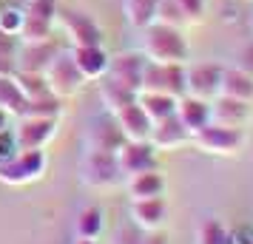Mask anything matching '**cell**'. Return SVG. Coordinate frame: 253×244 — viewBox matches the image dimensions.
Returning a JSON list of instances; mask_svg holds the SVG:
<instances>
[{"label": "cell", "mask_w": 253, "mask_h": 244, "mask_svg": "<svg viewBox=\"0 0 253 244\" xmlns=\"http://www.w3.org/2000/svg\"><path fill=\"white\" fill-rule=\"evenodd\" d=\"M142 54L151 63H165V66H188L191 46L182 37L179 29L165 23H151L142 29Z\"/></svg>", "instance_id": "6da1fadb"}, {"label": "cell", "mask_w": 253, "mask_h": 244, "mask_svg": "<svg viewBox=\"0 0 253 244\" xmlns=\"http://www.w3.org/2000/svg\"><path fill=\"white\" fill-rule=\"evenodd\" d=\"M199 151L213 153V156H236L248 142L245 128H228V125H219V122H208L202 131H196L191 137Z\"/></svg>", "instance_id": "7a4b0ae2"}, {"label": "cell", "mask_w": 253, "mask_h": 244, "mask_svg": "<svg viewBox=\"0 0 253 244\" xmlns=\"http://www.w3.org/2000/svg\"><path fill=\"white\" fill-rule=\"evenodd\" d=\"M43 77H46V85H48V94H54V97H71V94L80 91V85L85 82V77L80 74V69L74 66V60H71V54L66 51H57L54 54V60L46 66V71H43Z\"/></svg>", "instance_id": "3957f363"}, {"label": "cell", "mask_w": 253, "mask_h": 244, "mask_svg": "<svg viewBox=\"0 0 253 244\" xmlns=\"http://www.w3.org/2000/svg\"><path fill=\"white\" fill-rule=\"evenodd\" d=\"M139 91L168 94V97H185V66H165V63H145L142 71V88Z\"/></svg>", "instance_id": "277c9868"}, {"label": "cell", "mask_w": 253, "mask_h": 244, "mask_svg": "<svg viewBox=\"0 0 253 244\" xmlns=\"http://www.w3.org/2000/svg\"><path fill=\"white\" fill-rule=\"evenodd\" d=\"M80 176L88 187H111L123 179L117 156L114 153H103V151H85V156L80 162Z\"/></svg>", "instance_id": "5b68a950"}, {"label": "cell", "mask_w": 253, "mask_h": 244, "mask_svg": "<svg viewBox=\"0 0 253 244\" xmlns=\"http://www.w3.org/2000/svg\"><path fill=\"white\" fill-rule=\"evenodd\" d=\"M222 71L225 66L219 63H196V66H185V94L199 97V100H213L219 97V85H222Z\"/></svg>", "instance_id": "8992f818"}, {"label": "cell", "mask_w": 253, "mask_h": 244, "mask_svg": "<svg viewBox=\"0 0 253 244\" xmlns=\"http://www.w3.org/2000/svg\"><path fill=\"white\" fill-rule=\"evenodd\" d=\"M46 168V153L35 148V151H20L14 159L0 165V182L6 185H23V182H32L43 174Z\"/></svg>", "instance_id": "52a82bcc"}, {"label": "cell", "mask_w": 253, "mask_h": 244, "mask_svg": "<svg viewBox=\"0 0 253 244\" xmlns=\"http://www.w3.org/2000/svg\"><path fill=\"white\" fill-rule=\"evenodd\" d=\"M145 54L142 51H126V54H117L111 63H108V80L120 82V85H126L131 88L134 94H139L142 88V71H145Z\"/></svg>", "instance_id": "ba28073f"}, {"label": "cell", "mask_w": 253, "mask_h": 244, "mask_svg": "<svg viewBox=\"0 0 253 244\" xmlns=\"http://www.w3.org/2000/svg\"><path fill=\"white\" fill-rule=\"evenodd\" d=\"M120 174L123 176H137L145 171H157V148L151 142H126L114 153Z\"/></svg>", "instance_id": "9c48e42d"}, {"label": "cell", "mask_w": 253, "mask_h": 244, "mask_svg": "<svg viewBox=\"0 0 253 244\" xmlns=\"http://www.w3.org/2000/svg\"><path fill=\"white\" fill-rule=\"evenodd\" d=\"M126 134L120 131L114 114H105L91 119L88 125V151H103V153H117L126 145Z\"/></svg>", "instance_id": "30bf717a"}, {"label": "cell", "mask_w": 253, "mask_h": 244, "mask_svg": "<svg viewBox=\"0 0 253 244\" xmlns=\"http://www.w3.org/2000/svg\"><path fill=\"white\" fill-rule=\"evenodd\" d=\"M253 103H242V100H230V97H213L211 100V122L228 125V128H248L253 119Z\"/></svg>", "instance_id": "8fae6325"}, {"label": "cell", "mask_w": 253, "mask_h": 244, "mask_svg": "<svg viewBox=\"0 0 253 244\" xmlns=\"http://www.w3.org/2000/svg\"><path fill=\"white\" fill-rule=\"evenodd\" d=\"M54 134V119L46 116H20V125L14 128V139L20 151H35L43 148Z\"/></svg>", "instance_id": "7c38bea8"}, {"label": "cell", "mask_w": 253, "mask_h": 244, "mask_svg": "<svg viewBox=\"0 0 253 244\" xmlns=\"http://www.w3.org/2000/svg\"><path fill=\"white\" fill-rule=\"evenodd\" d=\"M165 219H168V205H165L162 196L134 199V202H131V221H134V227H139L142 233L160 230L162 224H165Z\"/></svg>", "instance_id": "4fadbf2b"}, {"label": "cell", "mask_w": 253, "mask_h": 244, "mask_svg": "<svg viewBox=\"0 0 253 244\" xmlns=\"http://www.w3.org/2000/svg\"><path fill=\"white\" fill-rule=\"evenodd\" d=\"M114 119H117V125H120V131L126 134L128 142H148L154 122H151V116L139 108V103H131V105H126V108H120L114 114Z\"/></svg>", "instance_id": "5bb4252c"}, {"label": "cell", "mask_w": 253, "mask_h": 244, "mask_svg": "<svg viewBox=\"0 0 253 244\" xmlns=\"http://www.w3.org/2000/svg\"><path fill=\"white\" fill-rule=\"evenodd\" d=\"M69 54H71L74 66L80 69V74L85 80H100V77L108 74L111 57L103 51V46H74Z\"/></svg>", "instance_id": "9a60e30c"}, {"label": "cell", "mask_w": 253, "mask_h": 244, "mask_svg": "<svg viewBox=\"0 0 253 244\" xmlns=\"http://www.w3.org/2000/svg\"><path fill=\"white\" fill-rule=\"evenodd\" d=\"M148 142L157 151H173V148H182L185 142H191V134L185 131V125L176 119V114H173V116H168V119L154 122Z\"/></svg>", "instance_id": "2e32d148"}, {"label": "cell", "mask_w": 253, "mask_h": 244, "mask_svg": "<svg viewBox=\"0 0 253 244\" xmlns=\"http://www.w3.org/2000/svg\"><path fill=\"white\" fill-rule=\"evenodd\" d=\"M176 119H179V122L185 125V131L194 137L196 131H202L208 122H211V103L185 94V97L176 100Z\"/></svg>", "instance_id": "e0dca14e"}, {"label": "cell", "mask_w": 253, "mask_h": 244, "mask_svg": "<svg viewBox=\"0 0 253 244\" xmlns=\"http://www.w3.org/2000/svg\"><path fill=\"white\" fill-rule=\"evenodd\" d=\"M63 23H66V32L74 40V46H103V35H100L97 23H94L88 14L69 12L63 17Z\"/></svg>", "instance_id": "ac0fdd59"}, {"label": "cell", "mask_w": 253, "mask_h": 244, "mask_svg": "<svg viewBox=\"0 0 253 244\" xmlns=\"http://www.w3.org/2000/svg\"><path fill=\"white\" fill-rule=\"evenodd\" d=\"M219 94L222 97H230V100L253 103V74H248L245 69H225L222 71Z\"/></svg>", "instance_id": "d6986e66"}, {"label": "cell", "mask_w": 253, "mask_h": 244, "mask_svg": "<svg viewBox=\"0 0 253 244\" xmlns=\"http://www.w3.org/2000/svg\"><path fill=\"white\" fill-rule=\"evenodd\" d=\"M60 48L51 43V40H43V43H23L20 48V71H37V74H43L46 66L54 60Z\"/></svg>", "instance_id": "ffe728a7"}, {"label": "cell", "mask_w": 253, "mask_h": 244, "mask_svg": "<svg viewBox=\"0 0 253 244\" xmlns=\"http://www.w3.org/2000/svg\"><path fill=\"white\" fill-rule=\"evenodd\" d=\"M128 193L134 199H157L165 193V176L160 171H145V174L128 176Z\"/></svg>", "instance_id": "44dd1931"}, {"label": "cell", "mask_w": 253, "mask_h": 244, "mask_svg": "<svg viewBox=\"0 0 253 244\" xmlns=\"http://www.w3.org/2000/svg\"><path fill=\"white\" fill-rule=\"evenodd\" d=\"M137 103H139V108L151 116V122H160V119H168V116L176 114V97H168V94L139 91Z\"/></svg>", "instance_id": "7402d4cb"}, {"label": "cell", "mask_w": 253, "mask_h": 244, "mask_svg": "<svg viewBox=\"0 0 253 244\" xmlns=\"http://www.w3.org/2000/svg\"><path fill=\"white\" fill-rule=\"evenodd\" d=\"M26 94L20 91V85L14 80V74H0V108L6 111V114H14V116H23L26 114Z\"/></svg>", "instance_id": "603a6c76"}, {"label": "cell", "mask_w": 253, "mask_h": 244, "mask_svg": "<svg viewBox=\"0 0 253 244\" xmlns=\"http://www.w3.org/2000/svg\"><path fill=\"white\" fill-rule=\"evenodd\" d=\"M100 97H103L108 114H117L120 108L137 103V94L131 91V88H126V85H120V82H114V80H108V77H105V82L100 85Z\"/></svg>", "instance_id": "cb8c5ba5"}, {"label": "cell", "mask_w": 253, "mask_h": 244, "mask_svg": "<svg viewBox=\"0 0 253 244\" xmlns=\"http://www.w3.org/2000/svg\"><path fill=\"white\" fill-rule=\"evenodd\" d=\"M105 227V216L100 208H83L77 213V221H74V230H77V239H100V233Z\"/></svg>", "instance_id": "d4e9b609"}, {"label": "cell", "mask_w": 253, "mask_h": 244, "mask_svg": "<svg viewBox=\"0 0 253 244\" xmlns=\"http://www.w3.org/2000/svg\"><path fill=\"white\" fill-rule=\"evenodd\" d=\"M157 6L160 0H126V17L134 29H145L157 20Z\"/></svg>", "instance_id": "484cf974"}, {"label": "cell", "mask_w": 253, "mask_h": 244, "mask_svg": "<svg viewBox=\"0 0 253 244\" xmlns=\"http://www.w3.org/2000/svg\"><path fill=\"white\" fill-rule=\"evenodd\" d=\"M196 244H230V227L219 219H205L196 227Z\"/></svg>", "instance_id": "4316f807"}, {"label": "cell", "mask_w": 253, "mask_h": 244, "mask_svg": "<svg viewBox=\"0 0 253 244\" xmlns=\"http://www.w3.org/2000/svg\"><path fill=\"white\" fill-rule=\"evenodd\" d=\"M14 80H17V85H20V91L26 94V100H37V97L48 94L46 77L37 74V71H20V74H14Z\"/></svg>", "instance_id": "83f0119b"}, {"label": "cell", "mask_w": 253, "mask_h": 244, "mask_svg": "<svg viewBox=\"0 0 253 244\" xmlns=\"http://www.w3.org/2000/svg\"><path fill=\"white\" fill-rule=\"evenodd\" d=\"M60 114V100L54 94H43L37 100H29L23 116H46V119H57Z\"/></svg>", "instance_id": "f1b7e54d"}, {"label": "cell", "mask_w": 253, "mask_h": 244, "mask_svg": "<svg viewBox=\"0 0 253 244\" xmlns=\"http://www.w3.org/2000/svg\"><path fill=\"white\" fill-rule=\"evenodd\" d=\"M48 32H51V23L26 17L23 29H20V37H23V43H43V40H48Z\"/></svg>", "instance_id": "f546056e"}, {"label": "cell", "mask_w": 253, "mask_h": 244, "mask_svg": "<svg viewBox=\"0 0 253 244\" xmlns=\"http://www.w3.org/2000/svg\"><path fill=\"white\" fill-rule=\"evenodd\" d=\"M23 20H26L23 9L9 6V9H3V12H0V32H3V35H9V37H17V35H20V29H23Z\"/></svg>", "instance_id": "4dcf8cb0"}, {"label": "cell", "mask_w": 253, "mask_h": 244, "mask_svg": "<svg viewBox=\"0 0 253 244\" xmlns=\"http://www.w3.org/2000/svg\"><path fill=\"white\" fill-rule=\"evenodd\" d=\"M154 23H165V26H173V29H179V26L185 23L176 0H160V6H157V20H154Z\"/></svg>", "instance_id": "1f68e13d"}, {"label": "cell", "mask_w": 253, "mask_h": 244, "mask_svg": "<svg viewBox=\"0 0 253 244\" xmlns=\"http://www.w3.org/2000/svg\"><path fill=\"white\" fill-rule=\"evenodd\" d=\"M185 23H202L208 12V0H176Z\"/></svg>", "instance_id": "d6a6232c"}, {"label": "cell", "mask_w": 253, "mask_h": 244, "mask_svg": "<svg viewBox=\"0 0 253 244\" xmlns=\"http://www.w3.org/2000/svg\"><path fill=\"white\" fill-rule=\"evenodd\" d=\"M57 14V3L54 0H32L29 9H26V17H35V20H46L51 23Z\"/></svg>", "instance_id": "836d02e7"}, {"label": "cell", "mask_w": 253, "mask_h": 244, "mask_svg": "<svg viewBox=\"0 0 253 244\" xmlns=\"http://www.w3.org/2000/svg\"><path fill=\"white\" fill-rule=\"evenodd\" d=\"M17 153H20V148H17V139H14V131H0V165L14 159Z\"/></svg>", "instance_id": "e575fe53"}, {"label": "cell", "mask_w": 253, "mask_h": 244, "mask_svg": "<svg viewBox=\"0 0 253 244\" xmlns=\"http://www.w3.org/2000/svg\"><path fill=\"white\" fill-rule=\"evenodd\" d=\"M142 242V230L139 227H123V230L117 233V239H114V244H139Z\"/></svg>", "instance_id": "d590c367"}, {"label": "cell", "mask_w": 253, "mask_h": 244, "mask_svg": "<svg viewBox=\"0 0 253 244\" xmlns=\"http://www.w3.org/2000/svg\"><path fill=\"white\" fill-rule=\"evenodd\" d=\"M230 244H253V227L251 224H239L230 230Z\"/></svg>", "instance_id": "8d00e7d4"}, {"label": "cell", "mask_w": 253, "mask_h": 244, "mask_svg": "<svg viewBox=\"0 0 253 244\" xmlns=\"http://www.w3.org/2000/svg\"><path fill=\"white\" fill-rule=\"evenodd\" d=\"M0 54H6V57H14V43L9 35H3L0 32Z\"/></svg>", "instance_id": "74e56055"}, {"label": "cell", "mask_w": 253, "mask_h": 244, "mask_svg": "<svg viewBox=\"0 0 253 244\" xmlns=\"http://www.w3.org/2000/svg\"><path fill=\"white\" fill-rule=\"evenodd\" d=\"M0 74H14V63H12V57H6V54H0Z\"/></svg>", "instance_id": "f35d334b"}, {"label": "cell", "mask_w": 253, "mask_h": 244, "mask_svg": "<svg viewBox=\"0 0 253 244\" xmlns=\"http://www.w3.org/2000/svg\"><path fill=\"white\" fill-rule=\"evenodd\" d=\"M242 57H245V66H239V69H245L248 74H253V46L245 48V54H242Z\"/></svg>", "instance_id": "ab89813d"}, {"label": "cell", "mask_w": 253, "mask_h": 244, "mask_svg": "<svg viewBox=\"0 0 253 244\" xmlns=\"http://www.w3.org/2000/svg\"><path fill=\"white\" fill-rule=\"evenodd\" d=\"M139 244H165V239L157 236V230H154V233H142V242Z\"/></svg>", "instance_id": "60d3db41"}, {"label": "cell", "mask_w": 253, "mask_h": 244, "mask_svg": "<svg viewBox=\"0 0 253 244\" xmlns=\"http://www.w3.org/2000/svg\"><path fill=\"white\" fill-rule=\"evenodd\" d=\"M6 128H9V114L0 108V131H6Z\"/></svg>", "instance_id": "b9f144b4"}, {"label": "cell", "mask_w": 253, "mask_h": 244, "mask_svg": "<svg viewBox=\"0 0 253 244\" xmlns=\"http://www.w3.org/2000/svg\"><path fill=\"white\" fill-rule=\"evenodd\" d=\"M74 244H97V239H77Z\"/></svg>", "instance_id": "7bdbcfd3"}, {"label": "cell", "mask_w": 253, "mask_h": 244, "mask_svg": "<svg viewBox=\"0 0 253 244\" xmlns=\"http://www.w3.org/2000/svg\"><path fill=\"white\" fill-rule=\"evenodd\" d=\"M251 29H253V20H251Z\"/></svg>", "instance_id": "ee69618b"}]
</instances>
